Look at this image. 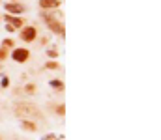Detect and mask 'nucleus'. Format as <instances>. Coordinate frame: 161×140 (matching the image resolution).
<instances>
[{
    "instance_id": "nucleus-6",
    "label": "nucleus",
    "mask_w": 161,
    "mask_h": 140,
    "mask_svg": "<svg viewBox=\"0 0 161 140\" xmlns=\"http://www.w3.org/2000/svg\"><path fill=\"white\" fill-rule=\"evenodd\" d=\"M23 127L30 129V131H36V125H34V123H28V121H23Z\"/></svg>"
},
{
    "instance_id": "nucleus-8",
    "label": "nucleus",
    "mask_w": 161,
    "mask_h": 140,
    "mask_svg": "<svg viewBox=\"0 0 161 140\" xmlns=\"http://www.w3.org/2000/svg\"><path fill=\"white\" fill-rule=\"evenodd\" d=\"M4 58H6V51L2 49V51H0V60H4Z\"/></svg>"
},
{
    "instance_id": "nucleus-7",
    "label": "nucleus",
    "mask_w": 161,
    "mask_h": 140,
    "mask_svg": "<svg viewBox=\"0 0 161 140\" xmlns=\"http://www.w3.org/2000/svg\"><path fill=\"white\" fill-rule=\"evenodd\" d=\"M9 23H13V24H15V26H21V19H11V17H6Z\"/></svg>"
},
{
    "instance_id": "nucleus-5",
    "label": "nucleus",
    "mask_w": 161,
    "mask_h": 140,
    "mask_svg": "<svg viewBox=\"0 0 161 140\" xmlns=\"http://www.w3.org/2000/svg\"><path fill=\"white\" fill-rule=\"evenodd\" d=\"M51 86H53L54 90H62V88H64V84H62V82H58V81H53Z\"/></svg>"
},
{
    "instance_id": "nucleus-2",
    "label": "nucleus",
    "mask_w": 161,
    "mask_h": 140,
    "mask_svg": "<svg viewBox=\"0 0 161 140\" xmlns=\"http://www.w3.org/2000/svg\"><path fill=\"white\" fill-rule=\"evenodd\" d=\"M34 38H36V30L34 28H26L24 32H23V39L24 41H32Z\"/></svg>"
},
{
    "instance_id": "nucleus-4",
    "label": "nucleus",
    "mask_w": 161,
    "mask_h": 140,
    "mask_svg": "<svg viewBox=\"0 0 161 140\" xmlns=\"http://www.w3.org/2000/svg\"><path fill=\"white\" fill-rule=\"evenodd\" d=\"M6 9H8V11H11V13H21V11H23V6H17V4H8V6H6Z\"/></svg>"
},
{
    "instance_id": "nucleus-1",
    "label": "nucleus",
    "mask_w": 161,
    "mask_h": 140,
    "mask_svg": "<svg viewBox=\"0 0 161 140\" xmlns=\"http://www.w3.org/2000/svg\"><path fill=\"white\" fill-rule=\"evenodd\" d=\"M28 58V51L26 49H17L15 52H13V60H17V62H24Z\"/></svg>"
},
{
    "instance_id": "nucleus-3",
    "label": "nucleus",
    "mask_w": 161,
    "mask_h": 140,
    "mask_svg": "<svg viewBox=\"0 0 161 140\" xmlns=\"http://www.w3.org/2000/svg\"><path fill=\"white\" fill-rule=\"evenodd\" d=\"M39 6L41 8H56L58 6V0H41Z\"/></svg>"
}]
</instances>
